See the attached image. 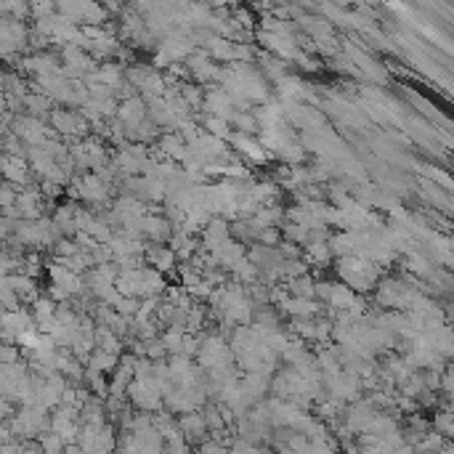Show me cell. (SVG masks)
I'll return each mask as SVG.
<instances>
[{
  "instance_id": "1",
  "label": "cell",
  "mask_w": 454,
  "mask_h": 454,
  "mask_svg": "<svg viewBox=\"0 0 454 454\" xmlns=\"http://www.w3.org/2000/svg\"><path fill=\"white\" fill-rule=\"evenodd\" d=\"M178 428H181V433H184V438H186V444H189V441H192V444L202 441L210 431L205 417H202V415H192V412L181 417V425H178Z\"/></svg>"
},
{
  "instance_id": "2",
  "label": "cell",
  "mask_w": 454,
  "mask_h": 454,
  "mask_svg": "<svg viewBox=\"0 0 454 454\" xmlns=\"http://www.w3.org/2000/svg\"><path fill=\"white\" fill-rule=\"evenodd\" d=\"M61 446H64V438L59 433H53V431L40 436V449L46 454H61Z\"/></svg>"
}]
</instances>
